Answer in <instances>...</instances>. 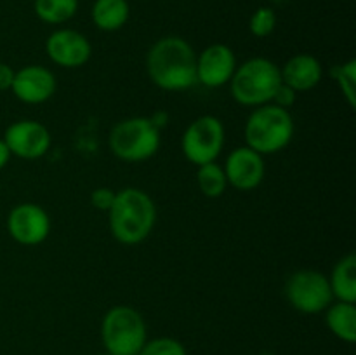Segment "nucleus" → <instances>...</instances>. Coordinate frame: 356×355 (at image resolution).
Wrapping results in <instances>:
<instances>
[{"instance_id":"24","label":"nucleus","mask_w":356,"mask_h":355,"mask_svg":"<svg viewBox=\"0 0 356 355\" xmlns=\"http://www.w3.org/2000/svg\"><path fill=\"white\" fill-rule=\"evenodd\" d=\"M115 197H117V191H113L111 188L101 187L92 191V195H90V202H92V205L96 209L108 212L111 209V205H113Z\"/></svg>"},{"instance_id":"21","label":"nucleus","mask_w":356,"mask_h":355,"mask_svg":"<svg viewBox=\"0 0 356 355\" xmlns=\"http://www.w3.org/2000/svg\"><path fill=\"white\" fill-rule=\"evenodd\" d=\"M334 79L337 80L341 90H343V94L346 96L348 103H350V106L353 108L356 104V96H355V90H356V61H355V59L344 63V65L336 66V68H334Z\"/></svg>"},{"instance_id":"7","label":"nucleus","mask_w":356,"mask_h":355,"mask_svg":"<svg viewBox=\"0 0 356 355\" xmlns=\"http://www.w3.org/2000/svg\"><path fill=\"white\" fill-rule=\"evenodd\" d=\"M222 146H225V125L214 115H202L195 118L181 139L184 157L197 167L216 162Z\"/></svg>"},{"instance_id":"5","label":"nucleus","mask_w":356,"mask_h":355,"mask_svg":"<svg viewBox=\"0 0 356 355\" xmlns=\"http://www.w3.org/2000/svg\"><path fill=\"white\" fill-rule=\"evenodd\" d=\"M101 338L108 354L138 355L146 343V324L131 306H113L101 324Z\"/></svg>"},{"instance_id":"28","label":"nucleus","mask_w":356,"mask_h":355,"mask_svg":"<svg viewBox=\"0 0 356 355\" xmlns=\"http://www.w3.org/2000/svg\"><path fill=\"white\" fill-rule=\"evenodd\" d=\"M101 355H111V354H108V352H106V354H101Z\"/></svg>"},{"instance_id":"4","label":"nucleus","mask_w":356,"mask_h":355,"mask_svg":"<svg viewBox=\"0 0 356 355\" xmlns=\"http://www.w3.org/2000/svg\"><path fill=\"white\" fill-rule=\"evenodd\" d=\"M229 84L236 103L243 106L268 104L282 84L280 68L266 58H252L236 66Z\"/></svg>"},{"instance_id":"22","label":"nucleus","mask_w":356,"mask_h":355,"mask_svg":"<svg viewBox=\"0 0 356 355\" xmlns=\"http://www.w3.org/2000/svg\"><path fill=\"white\" fill-rule=\"evenodd\" d=\"M277 26V14L270 7H259L256 13L250 16V33L257 38H266L273 33Z\"/></svg>"},{"instance_id":"11","label":"nucleus","mask_w":356,"mask_h":355,"mask_svg":"<svg viewBox=\"0 0 356 355\" xmlns=\"http://www.w3.org/2000/svg\"><path fill=\"white\" fill-rule=\"evenodd\" d=\"M45 52L56 65L65 68L83 66L92 56V47L86 35L75 30H56L45 42Z\"/></svg>"},{"instance_id":"26","label":"nucleus","mask_w":356,"mask_h":355,"mask_svg":"<svg viewBox=\"0 0 356 355\" xmlns=\"http://www.w3.org/2000/svg\"><path fill=\"white\" fill-rule=\"evenodd\" d=\"M14 70L7 63H0V90L10 89L14 80Z\"/></svg>"},{"instance_id":"8","label":"nucleus","mask_w":356,"mask_h":355,"mask_svg":"<svg viewBox=\"0 0 356 355\" xmlns=\"http://www.w3.org/2000/svg\"><path fill=\"white\" fill-rule=\"evenodd\" d=\"M287 298L296 310L302 313H318L332 303L329 277L318 270H298L287 282Z\"/></svg>"},{"instance_id":"3","label":"nucleus","mask_w":356,"mask_h":355,"mask_svg":"<svg viewBox=\"0 0 356 355\" xmlns=\"http://www.w3.org/2000/svg\"><path fill=\"white\" fill-rule=\"evenodd\" d=\"M294 136L291 111L273 103L261 104L245 122L247 146L259 155H270L284 150Z\"/></svg>"},{"instance_id":"14","label":"nucleus","mask_w":356,"mask_h":355,"mask_svg":"<svg viewBox=\"0 0 356 355\" xmlns=\"http://www.w3.org/2000/svg\"><path fill=\"white\" fill-rule=\"evenodd\" d=\"M235 70V52L225 44H212L197 58V82L221 87L232 80Z\"/></svg>"},{"instance_id":"27","label":"nucleus","mask_w":356,"mask_h":355,"mask_svg":"<svg viewBox=\"0 0 356 355\" xmlns=\"http://www.w3.org/2000/svg\"><path fill=\"white\" fill-rule=\"evenodd\" d=\"M9 159H10L9 148H7V145L3 139H0V169H3V167L9 164Z\"/></svg>"},{"instance_id":"13","label":"nucleus","mask_w":356,"mask_h":355,"mask_svg":"<svg viewBox=\"0 0 356 355\" xmlns=\"http://www.w3.org/2000/svg\"><path fill=\"white\" fill-rule=\"evenodd\" d=\"M14 96L28 104H38L51 100L56 93V77L45 66L28 65L14 73L13 80Z\"/></svg>"},{"instance_id":"18","label":"nucleus","mask_w":356,"mask_h":355,"mask_svg":"<svg viewBox=\"0 0 356 355\" xmlns=\"http://www.w3.org/2000/svg\"><path fill=\"white\" fill-rule=\"evenodd\" d=\"M327 326L339 340L346 343L356 341V308L355 303L337 301L327 308Z\"/></svg>"},{"instance_id":"17","label":"nucleus","mask_w":356,"mask_h":355,"mask_svg":"<svg viewBox=\"0 0 356 355\" xmlns=\"http://www.w3.org/2000/svg\"><path fill=\"white\" fill-rule=\"evenodd\" d=\"M129 9L127 0H96L92 6L94 24L103 31H117L127 23Z\"/></svg>"},{"instance_id":"10","label":"nucleus","mask_w":356,"mask_h":355,"mask_svg":"<svg viewBox=\"0 0 356 355\" xmlns=\"http://www.w3.org/2000/svg\"><path fill=\"white\" fill-rule=\"evenodd\" d=\"M10 155L19 159H40L51 148V132L37 120H17L6 129L3 134Z\"/></svg>"},{"instance_id":"12","label":"nucleus","mask_w":356,"mask_h":355,"mask_svg":"<svg viewBox=\"0 0 356 355\" xmlns=\"http://www.w3.org/2000/svg\"><path fill=\"white\" fill-rule=\"evenodd\" d=\"M222 169L228 184L240 191H249L259 187L266 171L263 155L250 150L249 146H238L233 150Z\"/></svg>"},{"instance_id":"6","label":"nucleus","mask_w":356,"mask_h":355,"mask_svg":"<svg viewBox=\"0 0 356 355\" xmlns=\"http://www.w3.org/2000/svg\"><path fill=\"white\" fill-rule=\"evenodd\" d=\"M110 148L125 162H143L160 148V129L146 117H131L118 122L110 132Z\"/></svg>"},{"instance_id":"19","label":"nucleus","mask_w":356,"mask_h":355,"mask_svg":"<svg viewBox=\"0 0 356 355\" xmlns=\"http://www.w3.org/2000/svg\"><path fill=\"white\" fill-rule=\"evenodd\" d=\"M79 9V0H35V14L47 24H63Z\"/></svg>"},{"instance_id":"15","label":"nucleus","mask_w":356,"mask_h":355,"mask_svg":"<svg viewBox=\"0 0 356 355\" xmlns=\"http://www.w3.org/2000/svg\"><path fill=\"white\" fill-rule=\"evenodd\" d=\"M322 63L312 54H296L280 68L282 84L294 89L296 93L309 90L322 80Z\"/></svg>"},{"instance_id":"9","label":"nucleus","mask_w":356,"mask_h":355,"mask_svg":"<svg viewBox=\"0 0 356 355\" xmlns=\"http://www.w3.org/2000/svg\"><path fill=\"white\" fill-rule=\"evenodd\" d=\"M9 235L23 246H38L51 233V218L40 205L24 202L16 205L7 216Z\"/></svg>"},{"instance_id":"25","label":"nucleus","mask_w":356,"mask_h":355,"mask_svg":"<svg viewBox=\"0 0 356 355\" xmlns=\"http://www.w3.org/2000/svg\"><path fill=\"white\" fill-rule=\"evenodd\" d=\"M296 100H298V93H296L294 89H291L289 86H285V84H280V87H278L277 93H275L273 101H271V103L289 110V108L296 103Z\"/></svg>"},{"instance_id":"16","label":"nucleus","mask_w":356,"mask_h":355,"mask_svg":"<svg viewBox=\"0 0 356 355\" xmlns=\"http://www.w3.org/2000/svg\"><path fill=\"white\" fill-rule=\"evenodd\" d=\"M329 284L334 298L344 303L356 301V256L353 253L346 254L337 261L329 278Z\"/></svg>"},{"instance_id":"20","label":"nucleus","mask_w":356,"mask_h":355,"mask_svg":"<svg viewBox=\"0 0 356 355\" xmlns=\"http://www.w3.org/2000/svg\"><path fill=\"white\" fill-rule=\"evenodd\" d=\"M197 181L202 194H204L205 197H211V198L221 197V195L225 194L226 187H228L225 169H222L221 166H218L216 162H209V164H204V166H198Z\"/></svg>"},{"instance_id":"23","label":"nucleus","mask_w":356,"mask_h":355,"mask_svg":"<svg viewBox=\"0 0 356 355\" xmlns=\"http://www.w3.org/2000/svg\"><path fill=\"white\" fill-rule=\"evenodd\" d=\"M138 355H186V348L174 338H155L146 341Z\"/></svg>"},{"instance_id":"2","label":"nucleus","mask_w":356,"mask_h":355,"mask_svg":"<svg viewBox=\"0 0 356 355\" xmlns=\"http://www.w3.org/2000/svg\"><path fill=\"white\" fill-rule=\"evenodd\" d=\"M108 214L111 233L125 246H134L148 239L156 221L155 202L139 188H124L117 191Z\"/></svg>"},{"instance_id":"1","label":"nucleus","mask_w":356,"mask_h":355,"mask_svg":"<svg viewBox=\"0 0 356 355\" xmlns=\"http://www.w3.org/2000/svg\"><path fill=\"white\" fill-rule=\"evenodd\" d=\"M146 70L156 87L184 90L197 84V54L181 37H163L152 45Z\"/></svg>"}]
</instances>
